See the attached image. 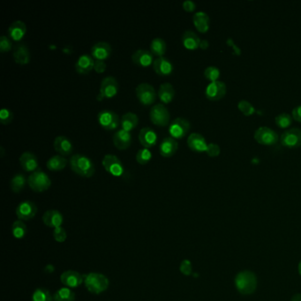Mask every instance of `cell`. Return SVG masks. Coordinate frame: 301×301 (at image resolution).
Returning <instances> with one entry per match:
<instances>
[{
    "label": "cell",
    "mask_w": 301,
    "mask_h": 301,
    "mask_svg": "<svg viewBox=\"0 0 301 301\" xmlns=\"http://www.w3.org/2000/svg\"><path fill=\"white\" fill-rule=\"evenodd\" d=\"M132 60L134 64L145 67L153 64L154 59H153V54L150 52H149L148 50L140 49L132 55Z\"/></svg>",
    "instance_id": "cell-26"
},
{
    "label": "cell",
    "mask_w": 301,
    "mask_h": 301,
    "mask_svg": "<svg viewBox=\"0 0 301 301\" xmlns=\"http://www.w3.org/2000/svg\"><path fill=\"white\" fill-rule=\"evenodd\" d=\"M187 145L192 150L195 152H206L209 144L202 134L193 133L187 138Z\"/></svg>",
    "instance_id": "cell-24"
},
{
    "label": "cell",
    "mask_w": 301,
    "mask_h": 301,
    "mask_svg": "<svg viewBox=\"0 0 301 301\" xmlns=\"http://www.w3.org/2000/svg\"><path fill=\"white\" fill-rule=\"evenodd\" d=\"M280 142L287 149H297L301 146V129L293 127L284 131L280 137Z\"/></svg>",
    "instance_id": "cell-6"
},
{
    "label": "cell",
    "mask_w": 301,
    "mask_h": 301,
    "mask_svg": "<svg viewBox=\"0 0 301 301\" xmlns=\"http://www.w3.org/2000/svg\"><path fill=\"white\" fill-rule=\"evenodd\" d=\"M94 65H95V60L93 57L89 54H82L79 57L75 63V69L77 73L86 74L90 73L92 69H94Z\"/></svg>",
    "instance_id": "cell-23"
},
{
    "label": "cell",
    "mask_w": 301,
    "mask_h": 301,
    "mask_svg": "<svg viewBox=\"0 0 301 301\" xmlns=\"http://www.w3.org/2000/svg\"><path fill=\"white\" fill-rule=\"evenodd\" d=\"M119 82L116 78L113 76H107L103 78L100 85V94L98 95V100L103 98H111L117 95L119 91Z\"/></svg>",
    "instance_id": "cell-9"
},
{
    "label": "cell",
    "mask_w": 301,
    "mask_h": 301,
    "mask_svg": "<svg viewBox=\"0 0 301 301\" xmlns=\"http://www.w3.org/2000/svg\"><path fill=\"white\" fill-rule=\"evenodd\" d=\"M150 117L152 123L159 126L167 125L171 119V115L167 108L162 103H157L152 106L150 112Z\"/></svg>",
    "instance_id": "cell-5"
},
{
    "label": "cell",
    "mask_w": 301,
    "mask_h": 301,
    "mask_svg": "<svg viewBox=\"0 0 301 301\" xmlns=\"http://www.w3.org/2000/svg\"><path fill=\"white\" fill-rule=\"evenodd\" d=\"M28 233L26 224L23 223L22 220H17L13 222L12 225V234L13 236L17 240H22L24 237L26 236Z\"/></svg>",
    "instance_id": "cell-37"
},
{
    "label": "cell",
    "mask_w": 301,
    "mask_h": 301,
    "mask_svg": "<svg viewBox=\"0 0 301 301\" xmlns=\"http://www.w3.org/2000/svg\"><path fill=\"white\" fill-rule=\"evenodd\" d=\"M257 277L253 271H242L237 274L234 284L241 295H251L257 288Z\"/></svg>",
    "instance_id": "cell-1"
},
{
    "label": "cell",
    "mask_w": 301,
    "mask_h": 301,
    "mask_svg": "<svg viewBox=\"0 0 301 301\" xmlns=\"http://www.w3.org/2000/svg\"><path fill=\"white\" fill-rule=\"evenodd\" d=\"M178 148L179 143L176 139L172 136L165 137L160 144V154L164 157H171L176 153Z\"/></svg>",
    "instance_id": "cell-25"
},
{
    "label": "cell",
    "mask_w": 301,
    "mask_h": 301,
    "mask_svg": "<svg viewBox=\"0 0 301 301\" xmlns=\"http://www.w3.org/2000/svg\"><path fill=\"white\" fill-rule=\"evenodd\" d=\"M182 5H183V8L187 12H193L194 9L196 8V4L192 0H185L183 2Z\"/></svg>",
    "instance_id": "cell-49"
},
{
    "label": "cell",
    "mask_w": 301,
    "mask_h": 301,
    "mask_svg": "<svg viewBox=\"0 0 301 301\" xmlns=\"http://www.w3.org/2000/svg\"><path fill=\"white\" fill-rule=\"evenodd\" d=\"M32 301H54L53 296L51 293L45 288L35 289L33 296H32Z\"/></svg>",
    "instance_id": "cell-38"
},
{
    "label": "cell",
    "mask_w": 301,
    "mask_h": 301,
    "mask_svg": "<svg viewBox=\"0 0 301 301\" xmlns=\"http://www.w3.org/2000/svg\"><path fill=\"white\" fill-rule=\"evenodd\" d=\"M191 124L188 120L185 118H177L172 121L169 127V133L174 139H181L185 137V134L189 132Z\"/></svg>",
    "instance_id": "cell-12"
},
{
    "label": "cell",
    "mask_w": 301,
    "mask_h": 301,
    "mask_svg": "<svg viewBox=\"0 0 301 301\" xmlns=\"http://www.w3.org/2000/svg\"><path fill=\"white\" fill-rule=\"evenodd\" d=\"M54 301H75V293L68 287H63L58 290L53 295Z\"/></svg>",
    "instance_id": "cell-36"
},
{
    "label": "cell",
    "mask_w": 301,
    "mask_h": 301,
    "mask_svg": "<svg viewBox=\"0 0 301 301\" xmlns=\"http://www.w3.org/2000/svg\"><path fill=\"white\" fill-rule=\"evenodd\" d=\"M202 40L194 31L185 30L182 34V43L187 50L194 51L200 47Z\"/></svg>",
    "instance_id": "cell-29"
},
{
    "label": "cell",
    "mask_w": 301,
    "mask_h": 301,
    "mask_svg": "<svg viewBox=\"0 0 301 301\" xmlns=\"http://www.w3.org/2000/svg\"><path fill=\"white\" fill-rule=\"evenodd\" d=\"M298 272H299L300 275H301V261L299 263V265H298Z\"/></svg>",
    "instance_id": "cell-53"
},
{
    "label": "cell",
    "mask_w": 301,
    "mask_h": 301,
    "mask_svg": "<svg viewBox=\"0 0 301 301\" xmlns=\"http://www.w3.org/2000/svg\"><path fill=\"white\" fill-rule=\"evenodd\" d=\"M180 271L183 275H190L193 273V266H192V263L190 262L189 260L182 261V263H181Z\"/></svg>",
    "instance_id": "cell-46"
},
{
    "label": "cell",
    "mask_w": 301,
    "mask_h": 301,
    "mask_svg": "<svg viewBox=\"0 0 301 301\" xmlns=\"http://www.w3.org/2000/svg\"><path fill=\"white\" fill-rule=\"evenodd\" d=\"M193 22L197 30L202 33H205L210 29V17L205 12L200 11L194 13Z\"/></svg>",
    "instance_id": "cell-30"
},
{
    "label": "cell",
    "mask_w": 301,
    "mask_h": 301,
    "mask_svg": "<svg viewBox=\"0 0 301 301\" xmlns=\"http://www.w3.org/2000/svg\"><path fill=\"white\" fill-rule=\"evenodd\" d=\"M13 60L19 65H27L30 61V49L24 43H18L13 52Z\"/></svg>",
    "instance_id": "cell-19"
},
{
    "label": "cell",
    "mask_w": 301,
    "mask_h": 301,
    "mask_svg": "<svg viewBox=\"0 0 301 301\" xmlns=\"http://www.w3.org/2000/svg\"><path fill=\"white\" fill-rule=\"evenodd\" d=\"M139 123L138 116L134 112H126L121 117L120 125L122 129L130 132L137 126Z\"/></svg>",
    "instance_id": "cell-32"
},
{
    "label": "cell",
    "mask_w": 301,
    "mask_h": 301,
    "mask_svg": "<svg viewBox=\"0 0 301 301\" xmlns=\"http://www.w3.org/2000/svg\"><path fill=\"white\" fill-rule=\"evenodd\" d=\"M0 150H1V156H4V148L1 147V148H0Z\"/></svg>",
    "instance_id": "cell-54"
},
{
    "label": "cell",
    "mask_w": 301,
    "mask_h": 301,
    "mask_svg": "<svg viewBox=\"0 0 301 301\" xmlns=\"http://www.w3.org/2000/svg\"><path fill=\"white\" fill-rule=\"evenodd\" d=\"M139 141L141 142L142 146L146 149H150L153 146H155L157 141V135L154 129L151 127L146 126L143 127L139 134Z\"/></svg>",
    "instance_id": "cell-21"
},
{
    "label": "cell",
    "mask_w": 301,
    "mask_h": 301,
    "mask_svg": "<svg viewBox=\"0 0 301 301\" xmlns=\"http://www.w3.org/2000/svg\"><path fill=\"white\" fill-rule=\"evenodd\" d=\"M291 301H301V293H296L294 294Z\"/></svg>",
    "instance_id": "cell-51"
},
{
    "label": "cell",
    "mask_w": 301,
    "mask_h": 301,
    "mask_svg": "<svg viewBox=\"0 0 301 301\" xmlns=\"http://www.w3.org/2000/svg\"><path fill=\"white\" fill-rule=\"evenodd\" d=\"M112 53V46L110 43L104 41L95 43L91 48V56L95 60H104L108 59Z\"/></svg>",
    "instance_id": "cell-16"
},
{
    "label": "cell",
    "mask_w": 301,
    "mask_h": 301,
    "mask_svg": "<svg viewBox=\"0 0 301 301\" xmlns=\"http://www.w3.org/2000/svg\"><path fill=\"white\" fill-rule=\"evenodd\" d=\"M238 108L245 116H251L255 112V108L252 103L246 100H241L238 103Z\"/></svg>",
    "instance_id": "cell-40"
},
{
    "label": "cell",
    "mask_w": 301,
    "mask_h": 301,
    "mask_svg": "<svg viewBox=\"0 0 301 301\" xmlns=\"http://www.w3.org/2000/svg\"><path fill=\"white\" fill-rule=\"evenodd\" d=\"M135 91H136L138 99L142 104L150 105L155 102V98H156V92H155L154 87L150 83L143 82V83L139 84L136 87Z\"/></svg>",
    "instance_id": "cell-8"
},
{
    "label": "cell",
    "mask_w": 301,
    "mask_h": 301,
    "mask_svg": "<svg viewBox=\"0 0 301 301\" xmlns=\"http://www.w3.org/2000/svg\"><path fill=\"white\" fill-rule=\"evenodd\" d=\"M13 119V113L6 108H3L0 112V121L2 124L7 125L11 123Z\"/></svg>",
    "instance_id": "cell-43"
},
{
    "label": "cell",
    "mask_w": 301,
    "mask_h": 301,
    "mask_svg": "<svg viewBox=\"0 0 301 301\" xmlns=\"http://www.w3.org/2000/svg\"><path fill=\"white\" fill-rule=\"evenodd\" d=\"M167 45L164 39L160 37H155L152 40L150 43V52L153 55L158 57H163L166 52Z\"/></svg>",
    "instance_id": "cell-34"
},
{
    "label": "cell",
    "mask_w": 301,
    "mask_h": 301,
    "mask_svg": "<svg viewBox=\"0 0 301 301\" xmlns=\"http://www.w3.org/2000/svg\"><path fill=\"white\" fill-rule=\"evenodd\" d=\"M60 281L65 287L77 288L84 282V276L74 271H66L60 275Z\"/></svg>",
    "instance_id": "cell-15"
},
{
    "label": "cell",
    "mask_w": 301,
    "mask_h": 301,
    "mask_svg": "<svg viewBox=\"0 0 301 301\" xmlns=\"http://www.w3.org/2000/svg\"><path fill=\"white\" fill-rule=\"evenodd\" d=\"M153 68L161 76H167L172 73L173 65L165 57H158L153 62Z\"/></svg>",
    "instance_id": "cell-22"
},
{
    "label": "cell",
    "mask_w": 301,
    "mask_h": 301,
    "mask_svg": "<svg viewBox=\"0 0 301 301\" xmlns=\"http://www.w3.org/2000/svg\"><path fill=\"white\" fill-rule=\"evenodd\" d=\"M220 70L217 68L216 66L214 65H211V66H208L205 70H204V76L211 81V82H216L218 81V78L220 77Z\"/></svg>",
    "instance_id": "cell-41"
},
{
    "label": "cell",
    "mask_w": 301,
    "mask_h": 301,
    "mask_svg": "<svg viewBox=\"0 0 301 301\" xmlns=\"http://www.w3.org/2000/svg\"><path fill=\"white\" fill-rule=\"evenodd\" d=\"M220 147L215 144V143H209L208 148H207L206 153L211 157H215L220 155Z\"/></svg>",
    "instance_id": "cell-47"
},
{
    "label": "cell",
    "mask_w": 301,
    "mask_h": 301,
    "mask_svg": "<svg viewBox=\"0 0 301 301\" xmlns=\"http://www.w3.org/2000/svg\"><path fill=\"white\" fill-rule=\"evenodd\" d=\"M292 116H293L294 120L301 122V104L298 105L295 108H293V112H292Z\"/></svg>",
    "instance_id": "cell-50"
},
{
    "label": "cell",
    "mask_w": 301,
    "mask_h": 301,
    "mask_svg": "<svg viewBox=\"0 0 301 301\" xmlns=\"http://www.w3.org/2000/svg\"><path fill=\"white\" fill-rule=\"evenodd\" d=\"M293 118L289 113L283 112L275 118V124L281 128H287L293 123Z\"/></svg>",
    "instance_id": "cell-39"
},
{
    "label": "cell",
    "mask_w": 301,
    "mask_h": 301,
    "mask_svg": "<svg viewBox=\"0 0 301 301\" xmlns=\"http://www.w3.org/2000/svg\"><path fill=\"white\" fill-rule=\"evenodd\" d=\"M47 168L52 172L61 171L67 165V160L63 155H52L50 159L48 160Z\"/></svg>",
    "instance_id": "cell-33"
},
{
    "label": "cell",
    "mask_w": 301,
    "mask_h": 301,
    "mask_svg": "<svg viewBox=\"0 0 301 301\" xmlns=\"http://www.w3.org/2000/svg\"><path fill=\"white\" fill-rule=\"evenodd\" d=\"M209 46V42L207 41V40H202V42H201V44H200V47L203 49V50H205Z\"/></svg>",
    "instance_id": "cell-52"
},
{
    "label": "cell",
    "mask_w": 301,
    "mask_h": 301,
    "mask_svg": "<svg viewBox=\"0 0 301 301\" xmlns=\"http://www.w3.org/2000/svg\"><path fill=\"white\" fill-rule=\"evenodd\" d=\"M97 120L100 125L106 130H115L120 125V117L116 112L103 110L98 113Z\"/></svg>",
    "instance_id": "cell-7"
},
{
    "label": "cell",
    "mask_w": 301,
    "mask_h": 301,
    "mask_svg": "<svg viewBox=\"0 0 301 301\" xmlns=\"http://www.w3.org/2000/svg\"><path fill=\"white\" fill-rule=\"evenodd\" d=\"M54 149L61 155H69L73 152V144L68 138L60 135L54 140Z\"/></svg>",
    "instance_id": "cell-27"
},
{
    "label": "cell",
    "mask_w": 301,
    "mask_h": 301,
    "mask_svg": "<svg viewBox=\"0 0 301 301\" xmlns=\"http://www.w3.org/2000/svg\"><path fill=\"white\" fill-rule=\"evenodd\" d=\"M226 94V85L224 82L216 81L211 82L205 90L207 98L211 101H218L222 99Z\"/></svg>",
    "instance_id": "cell-14"
},
{
    "label": "cell",
    "mask_w": 301,
    "mask_h": 301,
    "mask_svg": "<svg viewBox=\"0 0 301 301\" xmlns=\"http://www.w3.org/2000/svg\"><path fill=\"white\" fill-rule=\"evenodd\" d=\"M152 153L149 149H141L136 154V160L140 164H146L150 161Z\"/></svg>",
    "instance_id": "cell-42"
},
{
    "label": "cell",
    "mask_w": 301,
    "mask_h": 301,
    "mask_svg": "<svg viewBox=\"0 0 301 301\" xmlns=\"http://www.w3.org/2000/svg\"><path fill=\"white\" fill-rule=\"evenodd\" d=\"M255 141L263 145H274L278 142V134L268 126H261L254 132Z\"/></svg>",
    "instance_id": "cell-10"
},
{
    "label": "cell",
    "mask_w": 301,
    "mask_h": 301,
    "mask_svg": "<svg viewBox=\"0 0 301 301\" xmlns=\"http://www.w3.org/2000/svg\"><path fill=\"white\" fill-rule=\"evenodd\" d=\"M113 144L115 145L117 149L124 150L127 148H129L132 143V135L128 131L121 129L118 130L113 135Z\"/></svg>",
    "instance_id": "cell-18"
},
{
    "label": "cell",
    "mask_w": 301,
    "mask_h": 301,
    "mask_svg": "<svg viewBox=\"0 0 301 301\" xmlns=\"http://www.w3.org/2000/svg\"><path fill=\"white\" fill-rule=\"evenodd\" d=\"M70 167L79 176L90 178L95 172V164L93 161L85 155L75 154L69 160Z\"/></svg>",
    "instance_id": "cell-2"
},
{
    "label": "cell",
    "mask_w": 301,
    "mask_h": 301,
    "mask_svg": "<svg viewBox=\"0 0 301 301\" xmlns=\"http://www.w3.org/2000/svg\"><path fill=\"white\" fill-rule=\"evenodd\" d=\"M53 237H54V240L59 242V243H63L66 241V238H67V233L65 232V229L63 228L62 226L60 227H58V228L54 229L53 231Z\"/></svg>",
    "instance_id": "cell-44"
},
{
    "label": "cell",
    "mask_w": 301,
    "mask_h": 301,
    "mask_svg": "<svg viewBox=\"0 0 301 301\" xmlns=\"http://www.w3.org/2000/svg\"><path fill=\"white\" fill-rule=\"evenodd\" d=\"M27 184L26 177L24 176L22 173H18L16 175L12 178L10 185H11V189L13 193H20L22 190L24 189L25 185Z\"/></svg>",
    "instance_id": "cell-35"
},
{
    "label": "cell",
    "mask_w": 301,
    "mask_h": 301,
    "mask_svg": "<svg viewBox=\"0 0 301 301\" xmlns=\"http://www.w3.org/2000/svg\"><path fill=\"white\" fill-rule=\"evenodd\" d=\"M28 183L33 191L42 193L50 188L52 185V181L45 172L37 170L31 173L30 176L28 179Z\"/></svg>",
    "instance_id": "cell-4"
},
{
    "label": "cell",
    "mask_w": 301,
    "mask_h": 301,
    "mask_svg": "<svg viewBox=\"0 0 301 301\" xmlns=\"http://www.w3.org/2000/svg\"><path fill=\"white\" fill-rule=\"evenodd\" d=\"M106 64L103 60H95V65H94V69L96 73H103L106 69Z\"/></svg>",
    "instance_id": "cell-48"
},
{
    "label": "cell",
    "mask_w": 301,
    "mask_h": 301,
    "mask_svg": "<svg viewBox=\"0 0 301 301\" xmlns=\"http://www.w3.org/2000/svg\"><path fill=\"white\" fill-rule=\"evenodd\" d=\"M158 96L160 100L164 103L172 102L175 96V90L170 82H164L160 85Z\"/></svg>",
    "instance_id": "cell-31"
},
{
    "label": "cell",
    "mask_w": 301,
    "mask_h": 301,
    "mask_svg": "<svg viewBox=\"0 0 301 301\" xmlns=\"http://www.w3.org/2000/svg\"><path fill=\"white\" fill-rule=\"evenodd\" d=\"M43 223L50 228L60 227L64 222V217L60 212L56 210L47 211L43 215Z\"/></svg>",
    "instance_id": "cell-17"
},
{
    "label": "cell",
    "mask_w": 301,
    "mask_h": 301,
    "mask_svg": "<svg viewBox=\"0 0 301 301\" xmlns=\"http://www.w3.org/2000/svg\"><path fill=\"white\" fill-rule=\"evenodd\" d=\"M12 48H13L12 41L6 35H2L0 37V52H9L12 50Z\"/></svg>",
    "instance_id": "cell-45"
},
{
    "label": "cell",
    "mask_w": 301,
    "mask_h": 301,
    "mask_svg": "<svg viewBox=\"0 0 301 301\" xmlns=\"http://www.w3.org/2000/svg\"><path fill=\"white\" fill-rule=\"evenodd\" d=\"M16 215L19 220L29 221L34 218L37 213V207L31 201H23L16 208Z\"/></svg>",
    "instance_id": "cell-13"
},
{
    "label": "cell",
    "mask_w": 301,
    "mask_h": 301,
    "mask_svg": "<svg viewBox=\"0 0 301 301\" xmlns=\"http://www.w3.org/2000/svg\"><path fill=\"white\" fill-rule=\"evenodd\" d=\"M83 276H84V284H85L87 290L92 294L98 295L105 292L109 288V285H110L109 279L107 276H105L103 274L91 272L90 274H87Z\"/></svg>",
    "instance_id": "cell-3"
},
{
    "label": "cell",
    "mask_w": 301,
    "mask_h": 301,
    "mask_svg": "<svg viewBox=\"0 0 301 301\" xmlns=\"http://www.w3.org/2000/svg\"><path fill=\"white\" fill-rule=\"evenodd\" d=\"M102 163L105 171L113 176L120 177L124 173V165L117 155L107 154L103 156Z\"/></svg>",
    "instance_id": "cell-11"
},
{
    "label": "cell",
    "mask_w": 301,
    "mask_h": 301,
    "mask_svg": "<svg viewBox=\"0 0 301 301\" xmlns=\"http://www.w3.org/2000/svg\"><path fill=\"white\" fill-rule=\"evenodd\" d=\"M27 32L26 24L22 21H14L8 28V34L13 41H20Z\"/></svg>",
    "instance_id": "cell-28"
},
{
    "label": "cell",
    "mask_w": 301,
    "mask_h": 301,
    "mask_svg": "<svg viewBox=\"0 0 301 301\" xmlns=\"http://www.w3.org/2000/svg\"><path fill=\"white\" fill-rule=\"evenodd\" d=\"M20 164L26 172H35L38 168V160L34 153L26 151L20 156Z\"/></svg>",
    "instance_id": "cell-20"
}]
</instances>
